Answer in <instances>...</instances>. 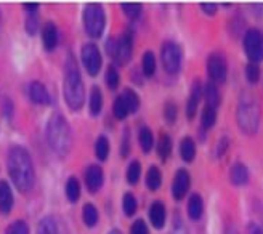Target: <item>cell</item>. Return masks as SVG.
Returning a JSON list of instances; mask_svg holds the SVG:
<instances>
[{
    "label": "cell",
    "mask_w": 263,
    "mask_h": 234,
    "mask_svg": "<svg viewBox=\"0 0 263 234\" xmlns=\"http://www.w3.org/2000/svg\"><path fill=\"white\" fill-rule=\"evenodd\" d=\"M246 79L251 84H257L260 79V68L257 63H249L246 66Z\"/></svg>",
    "instance_id": "obj_36"
},
{
    "label": "cell",
    "mask_w": 263,
    "mask_h": 234,
    "mask_svg": "<svg viewBox=\"0 0 263 234\" xmlns=\"http://www.w3.org/2000/svg\"><path fill=\"white\" fill-rule=\"evenodd\" d=\"M106 85L111 88V90H116L117 85H119V74H117L116 68L114 66H109L108 71H106Z\"/></svg>",
    "instance_id": "obj_39"
},
{
    "label": "cell",
    "mask_w": 263,
    "mask_h": 234,
    "mask_svg": "<svg viewBox=\"0 0 263 234\" xmlns=\"http://www.w3.org/2000/svg\"><path fill=\"white\" fill-rule=\"evenodd\" d=\"M95 152H97V158L100 161L108 159V154H109V141L106 136H98L97 143H95Z\"/></svg>",
    "instance_id": "obj_30"
},
{
    "label": "cell",
    "mask_w": 263,
    "mask_h": 234,
    "mask_svg": "<svg viewBox=\"0 0 263 234\" xmlns=\"http://www.w3.org/2000/svg\"><path fill=\"white\" fill-rule=\"evenodd\" d=\"M103 108V96H101V92L98 87H93L91 88V93H90V112L97 115L100 114Z\"/></svg>",
    "instance_id": "obj_26"
},
{
    "label": "cell",
    "mask_w": 263,
    "mask_h": 234,
    "mask_svg": "<svg viewBox=\"0 0 263 234\" xmlns=\"http://www.w3.org/2000/svg\"><path fill=\"white\" fill-rule=\"evenodd\" d=\"M141 175V165L138 161H134V162H130L128 165V170H127V181L130 185H135L138 178Z\"/></svg>",
    "instance_id": "obj_35"
},
{
    "label": "cell",
    "mask_w": 263,
    "mask_h": 234,
    "mask_svg": "<svg viewBox=\"0 0 263 234\" xmlns=\"http://www.w3.org/2000/svg\"><path fill=\"white\" fill-rule=\"evenodd\" d=\"M205 100H207V105L209 106H212V108H217L220 105V92H218V88L214 82H210L205 85Z\"/></svg>",
    "instance_id": "obj_23"
},
{
    "label": "cell",
    "mask_w": 263,
    "mask_h": 234,
    "mask_svg": "<svg viewBox=\"0 0 263 234\" xmlns=\"http://www.w3.org/2000/svg\"><path fill=\"white\" fill-rule=\"evenodd\" d=\"M202 210H204V202H202V198L199 194H193L188 201V215L191 220H199L201 215H202Z\"/></svg>",
    "instance_id": "obj_20"
},
{
    "label": "cell",
    "mask_w": 263,
    "mask_h": 234,
    "mask_svg": "<svg viewBox=\"0 0 263 234\" xmlns=\"http://www.w3.org/2000/svg\"><path fill=\"white\" fill-rule=\"evenodd\" d=\"M188 189H190V173L181 168V170H178L175 173L174 183H172V194L177 201H180L185 198Z\"/></svg>",
    "instance_id": "obj_12"
},
{
    "label": "cell",
    "mask_w": 263,
    "mask_h": 234,
    "mask_svg": "<svg viewBox=\"0 0 263 234\" xmlns=\"http://www.w3.org/2000/svg\"><path fill=\"white\" fill-rule=\"evenodd\" d=\"M4 112H5V117H11L13 114V101L8 98H5L4 101Z\"/></svg>",
    "instance_id": "obj_45"
},
{
    "label": "cell",
    "mask_w": 263,
    "mask_h": 234,
    "mask_svg": "<svg viewBox=\"0 0 263 234\" xmlns=\"http://www.w3.org/2000/svg\"><path fill=\"white\" fill-rule=\"evenodd\" d=\"M130 234H149V229L143 220H137V222L130 226Z\"/></svg>",
    "instance_id": "obj_41"
},
{
    "label": "cell",
    "mask_w": 263,
    "mask_h": 234,
    "mask_svg": "<svg viewBox=\"0 0 263 234\" xmlns=\"http://www.w3.org/2000/svg\"><path fill=\"white\" fill-rule=\"evenodd\" d=\"M23 8L29 13V15H35V11L39 10V5H35V4H26V5H23Z\"/></svg>",
    "instance_id": "obj_47"
},
{
    "label": "cell",
    "mask_w": 263,
    "mask_h": 234,
    "mask_svg": "<svg viewBox=\"0 0 263 234\" xmlns=\"http://www.w3.org/2000/svg\"><path fill=\"white\" fill-rule=\"evenodd\" d=\"M81 196V185H79V181L76 177H71L68 180V183H66V198H68L71 202H76Z\"/></svg>",
    "instance_id": "obj_25"
},
{
    "label": "cell",
    "mask_w": 263,
    "mask_h": 234,
    "mask_svg": "<svg viewBox=\"0 0 263 234\" xmlns=\"http://www.w3.org/2000/svg\"><path fill=\"white\" fill-rule=\"evenodd\" d=\"M121 8L124 10V13L132 18V20H137L140 16V13H141V5L140 4H122Z\"/></svg>",
    "instance_id": "obj_38"
},
{
    "label": "cell",
    "mask_w": 263,
    "mask_h": 234,
    "mask_svg": "<svg viewBox=\"0 0 263 234\" xmlns=\"http://www.w3.org/2000/svg\"><path fill=\"white\" fill-rule=\"evenodd\" d=\"M244 50L252 63L263 60V32L258 29H249L244 35Z\"/></svg>",
    "instance_id": "obj_8"
},
{
    "label": "cell",
    "mask_w": 263,
    "mask_h": 234,
    "mask_svg": "<svg viewBox=\"0 0 263 234\" xmlns=\"http://www.w3.org/2000/svg\"><path fill=\"white\" fill-rule=\"evenodd\" d=\"M45 136L50 148L53 149L58 155H66L72 145V133L68 121L64 119L63 114H51L47 122Z\"/></svg>",
    "instance_id": "obj_2"
},
{
    "label": "cell",
    "mask_w": 263,
    "mask_h": 234,
    "mask_svg": "<svg viewBox=\"0 0 263 234\" xmlns=\"http://www.w3.org/2000/svg\"><path fill=\"white\" fill-rule=\"evenodd\" d=\"M124 100L127 103V106L130 109V112H135L138 108H140V98L138 95L134 92V90H130V88H125V92H124Z\"/></svg>",
    "instance_id": "obj_33"
},
{
    "label": "cell",
    "mask_w": 263,
    "mask_h": 234,
    "mask_svg": "<svg viewBox=\"0 0 263 234\" xmlns=\"http://www.w3.org/2000/svg\"><path fill=\"white\" fill-rule=\"evenodd\" d=\"M37 234H64V228L55 215H47L39 222Z\"/></svg>",
    "instance_id": "obj_14"
},
{
    "label": "cell",
    "mask_w": 263,
    "mask_h": 234,
    "mask_svg": "<svg viewBox=\"0 0 263 234\" xmlns=\"http://www.w3.org/2000/svg\"><path fill=\"white\" fill-rule=\"evenodd\" d=\"M162 66L168 74H177L181 68V48L178 47V44L172 42V41H167L162 45Z\"/></svg>",
    "instance_id": "obj_7"
},
{
    "label": "cell",
    "mask_w": 263,
    "mask_h": 234,
    "mask_svg": "<svg viewBox=\"0 0 263 234\" xmlns=\"http://www.w3.org/2000/svg\"><path fill=\"white\" fill-rule=\"evenodd\" d=\"M124 212L128 217H132L137 212V199L134 194H130V192H127L124 196Z\"/></svg>",
    "instance_id": "obj_37"
},
{
    "label": "cell",
    "mask_w": 263,
    "mask_h": 234,
    "mask_svg": "<svg viewBox=\"0 0 263 234\" xmlns=\"http://www.w3.org/2000/svg\"><path fill=\"white\" fill-rule=\"evenodd\" d=\"M138 140H140V146L144 152H149L151 148H153V143H154V138H153V133L148 127H141L140 130V135H138Z\"/></svg>",
    "instance_id": "obj_27"
},
{
    "label": "cell",
    "mask_w": 263,
    "mask_h": 234,
    "mask_svg": "<svg viewBox=\"0 0 263 234\" xmlns=\"http://www.w3.org/2000/svg\"><path fill=\"white\" fill-rule=\"evenodd\" d=\"M103 168L100 165H90L85 170V185L90 192H97L103 186Z\"/></svg>",
    "instance_id": "obj_13"
},
{
    "label": "cell",
    "mask_w": 263,
    "mask_h": 234,
    "mask_svg": "<svg viewBox=\"0 0 263 234\" xmlns=\"http://www.w3.org/2000/svg\"><path fill=\"white\" fill-rule=\"evenodd\" d=\"M207 74L210 82L223 84L227 79V60L220 53H212L207 58Z\"/></svg>",
    "instance_id": "obj_9"
},
{
    "label": "cell",
    "mask_w": 263,
    "mask_h": 234,
    "mask_svg": "<svg viewBox=\"0 0 263 234\" xmlns=\"http://www.w3.org/2000/svg\"><path fill=\"white\" fill-rule=\"evenodd\" d=\"M261 228H263V226H261Z\"/></svg>",
    "instance_id": "obj_50"
},
{
    "label": "cell",
    "mask_w": 263,
    "mask_h": 234,
    "mask_svg": "<svg viewBox=\"0 0 263 234\" xmlns=\"http://www.w3.org/2000/svg\"><path fill=\"white\" fill-rule=\"evenodd\" d=\"M5 234H29V226L24 220H16V222L7 226Z\"/></svg>",
    "instance_id": "obj_34"
},
{
    "label": "cell",
    "mask_w": 263,
    "mask_h": 234,
    "mask_svg": "<svg viewBox=\"0 0 263 234\" xmlns=\"http://www.w3.org/2000/svg\"><path fill=\"white\" fill-rule=\"evenodd\" d=\"M201 8L207 13V15H214L217 10V5L215 4H201Z\"/></svg>",
    "instance_id": "obj_46"
},
{
    "label": "cell",
    "mask_w": 263,
    "mask_h": 234,
    "mask_svg": "<svg viewBox=\"0 0 263 234\" xmlns=\"http://www.w3.org/2000/svg\"><path fill=\"white\" fill-rule=\"evenodd\" d=\"M130 133H128V130L125 128L124 130V138H122V149H121V152H122V155H127L128 154V149H130Z\"/></svg>",
    "instance_id": "obj_43"
},
{
    "label": "cell",
    "mask_w": 263,
    "mask_h": 234,
    "mask_svg": "<svg viewBox=\"0 0 263 234\" xmlns=\"http://www.w3.org/2000/svg\"><path fill=\"white\" fill-rule=\"evenodd\" d=\"M42 42L47 51H51L58 45V29L55 23H47L42 31Z\"/></svg>",
    "instance_id": "obj_15"
},
{
    "label": "cell",
    "mask_w": 263,
    "mask_h": 234,
    "mask_svg": "<svg viewBox=\"0 0 263 234\" xmlns=\"http://www.w3.org/2000/svg\"><path fill=\"white\" fill-rule=\"evenodd\" d=\"M141 68H143L144 75H153L154 74V71H156V58H154V53L151 50L144 51L143 60H141Z\"/></svg>",
    "instance_id": "obj_28"
},
{
    "label": "cell",
    "mask_w": 263,
    "mask_h": 234,
    "mask_svg": "<svg viewBox=\"0 0 263 234\" xmlns=\"http://www.w3.org/2000/svg\"><path fill=\"white\" fill-rule=\"evenodd\" d=\"M104 24H106V16H104L103 7L100 4H88L84 10V28L87 34L93 38L101 37Z\"/></svg>",
    "instance_id": "obj_5"
},
{
    "label": "cell",
    "mask_w": 263,
    "mask_h": 234,
    "mask_svg": "<svg viewBox=\"0 0 263 234\" xmlns=\"http://www.w3.org/2000/svg\"><path fill=\"white\" fill-rule=\"evenodd\" d=\"M247 232L249 234H263V228L257 223H249L247 225Z\"/></svg>",
    "instance_id": "obj_44"
},
{
    "label": "cell",
    "mask_w": 263,
    "mask_h": 234,
    "mask_svg": "<svg viewBox=\"0 0 263 234\" xmlns=\"http://www.w3.org/2000/svg\"><path fill=\"white\" fill-rule=\"evenodd\" d=\"M8 175L21 192H28L35 183V168L29 151L23 146H13L7 155Z\"/></svg>",
    "instance_id": "obj_1"
},
{
    "label": "cell",
    "mask_w": 263,
    "mask_h": 234,
    "mask_svg": "<svg viewBox=\"0 0 263 234\" xmlns=\"http://www.w3.org/2000/svg\"><path fill=\"white\" fill-rule=\"evenodd\" d=\"M161 183H162V173L156 165H153L146 175V185L151 191H156V189H159Z\"/></svg>",
    "instance_id": "obj_22"
},
{
    "label": "cell",
    "mask_w": 263,
    "mask_h": 234,
    "mask_svg": "<svg viewBox=\"0 0 263 234\" xmlns=\"http://www.w3.org/2000/svg\"><path fill=\"white\" fill-rule=\"evenodd\" d=\"M164 115H165V121L168 124H174L175 119H177V106L174 105V103H167L165 105V109H164Z\"/></svg>",
    "instance_id": "obj_40"
},
{
    "label": "cell",
    "mask_w": 263,
    "mask_h": 234,
    "mask_svg": "<svg viewBox=\"0 0 263 234\" xmlns=\"http://www.w3.org/2000/svg\"><path fill=\"white\" fill-rule=\"evenodd\" d=\"M260 106L255 96L252 95H242L238 105V111H236V119H238V125L241 132L246 135H254L258 125H260Z\"/></svg>",
    "instance_id": "obj_4"
},
{
    "label": "cell",
    "mask_w": 263,
    "mask_h": 234,
    "mask_svg": "<svg viewBox=\"0 0 263 234\" xmlns=\"http://www.w3.org/2000/svg\"><path fill=\"white\" fill-rule=\"evenodd\" d=\"M132 48H134V41H132V34L125 32L119 38H109L106 42L108 53L119 63L125 64L132 58Z\"/></svg>",
    "instance_id": "obj_6"
},
{
    "label": "cell",
    "mask_w": 263,
    "mask_h": 234,
    "mask_svg": "<svg viewBox=\"0 0 263 234\" xmlns=\"http://www.w3.org/2000/svg\"><path fill=\"white\" fill-rule=\"evenodd\" d=\"M215 119H217V112H215V108L212 106H205L202 109V115H201V122H202V127L204 128H210L214 124H215Z\"/></svg>",
    "instance_id": "obj_32"
},
{
    "label": "cell",
    "mask_w": 263,
    "mask_h": 234,
    "mask_svg": "<svg viewBox=\"0 0 263 234\" xmlns=\"http://www.w3.org/2000/svg\"><path fill=\"white\" fill-rule=\"evenodd\" d=\"M82 218L87 226H95L98 223V210L93 204H85L82 210Z\"/></svg>",
    "instance_id": "obj_24"
},
{
    "label": "cell",
    "mask_w": 263,
    "mask_h": 234,
    "mask_svg": "<svg viewBox=\"0 0 263 234\" xmlns=\"http://www.w3.org/2000/svg\"><path fill=\"white\" fill-rule=\"evenodd\" d=\"M112 112H114V115L117 117V119H121V121L125 119L127 114L130 112V109H128V106H127V103H125L122 95L116 98L114 106H112Z\"/></svg>",
    "instance_id": "obj_31"
},
{
    "label": "cell",
    "mask_w": 263,
    "mask_h": 234,
    "mask_svg": "<svg viewBox=\"0 0 263 234\" xmlns=\"http://www.w3.org/2000/svg\"><path fill=\"white\" fill-rule=\"evenodd\" d=\"M201 93H202L201 84H199V81H196L191 87V95L188 98V105H186V114H188L190 119H193L194 114H196L197 105H199V100H201Z\"/></svg>",
    "instance_id": "obj_19"
},
{
    "label": "cell",
    "mask_w": 263,
    "mask_h": 234,
    "mask_svg": "<svg viewBox=\"0 0 263 234\" xmlns=\"http://www.w3.org/2000/svg\"><path fill=\"white\" fill-rule=\"evenodd\" d=\"M170 152H172V141H170L168 135L162 133L159 136V141H157V154H159L162 159H167Z\"/></svg>",
    "instance_id": "obj_29"
},
{
    "label": "cell",
    "mask_w": 263,
    "mask_h": 234,
    "mask_svg": "<svg viewBox=\"0 0 263 234\" xmlns=\"http://www.w3.org/2000/svg\"><path fill=\"white\" fill-rule=\"evenodd\" d=\"M108 234H122V232H121L119 229H111V231H109Z\"/></svg>",
    "instance_id": "obj_49"
},
{
    "label": "cell",
    "mask_w": 263,
    "mask_h": 234,
    "mask_svg": "<svg viewBox=\"0 0 263 234\" xmlns=\"http://www.w3.org/2000/svg\"><path fill=\"white\" fill-rule=\"evenodd\" d=\"M180 154H181V159L186 161V162H191L196 155V143L193 138L186 136L183 138L181 143H180Z\"/></svg>",
    "instance_id": "obj_21"
},
{
    "label": "cell",
    "mask_w": 263,
    "mask_h": 234,
    "mask_svg": "<svg viewBox=\"0 0 263 234\" xmlns=\"http://www.w3.org/2000/svg\"><path fill=\"white\" fill-rule=\"evenodd\" d=\"M225 234H239V232H238V229H236V228L228 226V229H227V232H225Z\"/></svg>",
    "instance_id": "obj_48"
},
{
    "label": "cell",
    "mask_w": 263,
    "mask_h": 234,
    "mask_svg": "<svg viewBox=\"0 0 263 234\" xmlns=\"http://www.w3.org/2000/svg\"><path fill=\"white\" fill-rule=\"evenodd\" d=\"M13 207V192L5 180H0V212L8 213Z\"/></svg>",
    "instance_id": "obj_17"
},
{
    "label": "cell",
    "mask_w": 263,
    "mask_h": 234,
    "mask_svg": "<svg viewBox=\"0 0 263 234\" xmlns=\"http://www.w3.org/2000/svg\"><path fill=\"white\" fill-rule=\"evenodd\" d=\"M149 220H151L153 226L157 229L164 226V223H165V207L162 202H159V201L153 202L151 209H149Z\"/></svg>",
    "instance_id": "obj_18"
},
{
    "label": "cell",
    "mask_w": 263,
    "mask_h": 234,
    "mask_svg": "<svg viewBox=\"0 0 263 234\" xmlns=\"http://www.w3.org/2000/svg\"><path fill=\"white\" fill-rule=\"evenodd\" d=\"M230 180H231V183L236 185V186L246 185L247 181H249L247 167L242 162H234L231 165V170H230Z\"/></svg>",
    "instance_id": "obj_16"
},
{
    "label": "cell",
    "mask_w": 263,
    "mask_h": 234,
    "mask_svg": "<svg viewBox=\"0 0 263 234\" xmlns=\"http://www.w3.org/2000/svg\"><path fill=\"white\" fill-rule=\"evenodd\" d=\"M37 26H39V21H37L35 15H29L26 18V31H28L31 35H34L37 32Z\"/></svg>",
    "instance_id": "obj_42"
},
{
    "label": "cell",
    "mask_w": 263,
    "mask_h": 234,
    "mask_svg": "<svg viewBox=\"0 0 263 234\" xmlns=\"http://www.w3.org/2000/svg\"><path fill=\"white\" fill-rule=\"evenodd\" d=\"M82 64L90 75H97L101 68V53L95 44H85L81 51Z\"/></svg>",
    "instance_id": "obj_10"
},
{
    "label": "cell",
    "mask_w": 263,
    "mask_h": 234,
    "mask_svg": "<svg viewBox=\"0 0 263 234\" xmlns=\"http://www.w3.org/2000/svg\"><path fill=\"white\" fill-rule=\"evenodd\" d=\"M29 98L35 105H42V106H47L51 103V96L48 93L47 87L42 82H37V81L29 84Z\"/></svg>",
    "instance_id": "obj_11"
},
{
    "label": "cell",
    "mask_w": 263,
    "mask_h": 234,
    "mask_svg": "<svg viewBox=\"0 0 263 234\" xmlns=\"http://www.w3.org/2000/svg\"><path fill=\"white\" fill-rule=\"evenodd\" d=\"M63 92H64L66 103H68V106L72 111H77L82 108L84 98H85V90H84L81 72H79V68L72 58L66 61V66H64Z\"/></svg>",
    "instance_id": "obj_3"
}]
</instances>
